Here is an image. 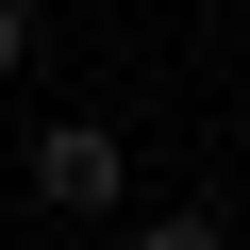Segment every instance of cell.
I'll list each match as a JSON object with an SVG mask.
<instances>
[{
    "instance_id": "cell-1",
    "label": "cell",
    "mask_w": 250,
    "mask_h": 250,
    "mask_svg": "<svg viewBox=\"0 0 250 250\" xmlns=\"http://www.w3.org/2000/svg\"><path fill=\"white\" fill-rule=\"evenodd\" d=\"M17 184H34V217H117L134 134H117V117H50V134H17Z\"/></svg>"
},
{
    "instance_id": "cell-2",
    "label": "cell",
    "mask_w": 250,
    "mask_h": 250,
    "mask_svg": "<svg viewBox=\"0 0 250 250\" xmlns=\"http://www.w3.org/2000/svg\"><path fill=\"white\" fill-rule=\"evenodd\" d=\"M17 67H34V0H0V83H17Z\"/></svg>"
}]
</instances>
